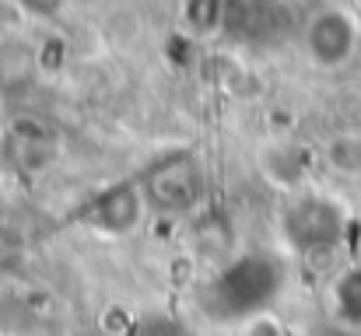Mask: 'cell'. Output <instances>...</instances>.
<instances>
[{"label": "cell", "instance_id": "obj_2", "mask_svg": "<svg viewBox=\"0 0 361 336\" xmlns=\"http://www.w3.org/2000/svg\"><path fill=\"white\" fill-rule=\"evenodd\" d=\"M137 182L147 211L161 218H186L207 197V168L193 147H172L154 154L140 168Z\"/></svg>", "mask_w": 361, "mask_h": 336}, {"label": "cell", "instance_id": "obj_16", "mask_svg": "<svg viewBox=\"0 0 361 336\" xmlns=\"http://www.w3.org/2000/svg\"><path fill=\"white\" fill-rule=\"evenodd\" d=\"M4 204H7V193H4V182H0V214H4Z\"/></svg>", "mask_w": 361, "mask_h": 336}, {"label": "cell", "instance_id": "obj_9", "mask_svg": "<svg viewBox=\"0 0 361 336\" xmlns=\"http://www.w3.org/2000/svg\"><path fill=\"white\" fill-rule=\"evenodd\" d=\"M330 312L337 326L358 333L361 330V263L344 266L330 284Z\"/></svg>", "mask_w": 361, "mask_h": 336}, {"label": "cell", "instance_id": "obj_6", "mask_svg": "<svg viewBox=\"0 0 361 336\" xmlns=\"http://www.w3.org/2000/svg\"><path fill=\"white\" fill-rule=\"evenodd\" d=\"M302 42H305V56L319 70H341L355 60V53L361 46L358 21L344 7H319L305 21Z\"/></svg>", "mask_w": 361, "mask_h": 336}, {"label": "cell", "instance_id": "obj_17", "mask_svg": "<svg viewBox=\"0 0 361 336\" xmlns=\"http://www.w3.org/2000/svg\"><path fill=\"white\" fill-rule=\"evenodd\" d=\"M355 21H358V35H361V7L355 11Z\"/></svg>", "mask_w": 361, "mask_h": 336}, {"label": "cell", "instance_id": "obj_3", "mask_svg": "<svg viewBox=\"0 0 361 336\" xmlns=\"http://www.w3.org/2000/svg\"><path fill=\"white\" fill-rule=\"evenodd\" d=\"M281 238L295 256H330L348 238V211L330 193L295 189V197L281 211Z\"/></svg>", "mask_w": 361, "mask_h": 336}, {"label": "cell", "instance_id": "obj_7", "mask_svg": "<svg viewBox=\"0 0 361 336\" xmlns=\"http://www.w3.org/2000/svg\"><path fill=\"white\" fill-rule=\"evenodd\" d=\"M291 25L288 0H225L221 32L242 46H270Z\"/></svg>", "mask_w": 361, "mask_h": 336}, {"label": "cell", "instance_id": "obj_13", "mask_svg": "<svg viewBox=\"0 0 361 336\" xmlns=\"http://www.w3.org/2000/svg\"><path fill=\"white\" fill-rule=\"evenodd\" d=\"M221 14L225 0H183V25L200 39L221 32Z\"/></svg>", "mask_w": 361, "mask_h": 336}, {"label": "cell", "instance_id": "obj_10", "mask_svg": "<svg viewBox=\"0 0 361 336\" xmlns=\"http://www.w3.org/2000/svg\"><path fill=\"white\" fill-rule=\"evenodd\" d=\"M323 165L341 179H361V130H337L323 144Z\"/></svg>", "mask_w": 361, "mask_h": 336}, {"label": "cell", "instance_id": "obj_11", "mask_svg": "<svg viewBox=\"0 0 361 336\" xmlns=\"http://www.w3.org/2000/svg\"><path fill=\"white\" fill-rule=\"evenodd\" d=\"M302 158L305 154L298 147H277L274 154H267V175L284 189H298L305 179V168H309Z\"/></svg>", "mask_w": 361, "mask_h": 336}, {"label": "cell", "instance_id": "obj_4", "mask_svg": "<svg viewBox=\"0 0 361 336\" xmlns=\"http://www.w3.org/2000/svg\"><path fill=\"white\" fill-rule=\"evenodd\" d=\"M144 214H147V204H144L140 182L137 179H120V182H109V186L95 189L71 214V221L85 224L88 231H99L106 238H123V235H133L140 228Z\"/></svg>", "mask_w": 361, "mask_h": 336}, {"label": "cell", "instance_id": "obj_8", "mask_svg": "<svg viewBox=\"0 0 361 336\" xmlns=\"http://www.w3.org/2000/svg\"><path fill=\"white\" fill-rule=\"evenodd\" d=\"M35 70H39V49L35 46H28L21 39L0 42V92L4 95L25 92L35 81Z\"/></svg>", "mask_w": 361, "mask_h": 336}, {"label": "cell", "instance_id": "obj_15", "mask_svg": "<svg viewBox=\"0 0 361 336\" xmlns=\"http://www.w3.org/2000/svg\"><path fill=\"white\" fill-rule=\"evenodd\" d=\"M242 336H288V330L270 312H263V316H252L249 323H242Z\"/></svg>", "mask_w": 361, "mask_h": 336}, {"label": "cell", "instance_id": "obj_5", "mask_svg": "<svg viewBox=\"0 0 361 336\" xmlns=\"http://www.w3.org/2000/svg\"><path fill=\"white\" fill-rule=\"evenodd\" d=\"M0 161L14 175L35 179L60 161V133L35 116H18L0 133Z\"/></svg>", "mask_w": 361, "mask_h": 336}, {"label": "cell", "instance_id": "obj_12", "mask_svg": "<svg viewBox=\"0 0 361 336\" xmlns=\"http://www.w3.org/2000/svg\"><path fill=\"white\" fill-rule=\"evenodd\" d=\"M126 336H197V333L176 312H144V316L130 319Z\"/></svg>", "mask_w": 361, "mask_h": 336}, {"label": "cell", "instance_id": "obj_14", "mask_svg": "<svg viewBox=\"0 0 361 336\" xmlns=\"http://www.w3.org/2000/svg\"><path fill=\"white\" fill-rule=\"evenodd\" d=\"M63 4H67V0H14L18 14H25V18H32V21H49V18H56V14L63 11Z\"/></svg>", "mask_w": 361, "mask_h": 336}, {"label": "cell", "instance_id": "obj_1", "mask_svg": "<svg viewBox=\"0 0 361 336\" xmlns=\"http://www.w3.org/2000/svg\"><path fill=\"white\" fill-rule=\"evenodd\" d=\"M288 287V266L277 252L249 249L225 259L200 291V309L214 323H249L277 305Z\"/></svg>", "mask_w": 361, "mask_h": 336}]
</instances>
